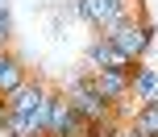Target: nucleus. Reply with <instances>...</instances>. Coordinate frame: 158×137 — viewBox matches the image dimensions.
Listing matches in <instances>:
<instances>
[{
	"label": "nucleus",
	"mask_w": 158,
	"mask_h": 137,
	"mask_svg": "<svg viewBox=\"0 0 158 137\" xmlns=\"http://www.w3.org/2000/svg\"><path fill=\"white\" fill-rule=\"evenodd\" d=\"M67 104H71L75 112L87 121V125H108L112 116H117V108H112L108 100H104L100 91H96V83H92V71L67 83Z\"/></svg>",
	"instance_id": "nucleus-1"
},
{
	"label": "nucleus",
	"mask_w": 158,
	"mask_h": 137,
	"mask_svg": "<svg viewBox=\"0 0 158 137\" xmlns=\"http://www.w3.org/2000/svg\"><path fill=\"white\" fill-rule=\"evenodd\" d=\"M104 38L112 42V46L121 50L125 58H133V62H142L146 58V50H150V38H154V29L142 21V17H129V21H117V25H108V29H100Z\"/></svg>",
	"instance_id": "nucleus-2"
},
{
	"label": "nucleus",
	"mask_w": 158,
	"mask_h": 137,
	"mask_svg": "<svg viewBox=\"0 0 158 137\" xmlns=\"http://www.w3.org/2000/svg\"><path fill=\"white\" fill-rule=\"evenodd\" d=\"M75 13L83 17L92 29H108L117 21L137 17V0H75Z\"/></svg>",
	"instance_id": "nucleus-3"
},
{
	"label": "nucleus",
	"mask_w": 158,
	"mask_h": 137,
	"mask_svg": "<svg viewBox=\"0 0 158 137\" xmlns=\"http://www.w3.org/2000/svg\"><path fill=\"white\" fill-rule=\"evenodd\" d=\"M83 62H87V71H125V75H133V58H125L108 38H104V33L87 46Z\"/></svg>",
	"instance_id": "nucleus-4"
},
{
	"label": "nucleus",
	"mask_w": 158,
	"mask_h": 137,
	"mask_svg": "<svg viewBox=\"0 0 158 137\" xmlns=\"http://www.w3.org/2000/svg\"><path fill=\"white\" fill-rule=\"evenodd\" d=\"M29 79V66H25V58L21 54H13V50H0V104H4L8 96H13L21 83Z\"/></svg>",
	"instance_id": "nucleus-5"
},
{
	"label": "nucleus",
	"mask_w": 158,
	"mask_h": 137,
	"mask_svg": "<svg viewBox=\"0 0 158 137\" xmlns=\"http://www.w3.org/2000/svg\"><path fill=\"white\" fill-rule=\"evenodd\" d=\"M92 83H96V91H100L112 108L129 100V75L125 71H92Z\"/></svg>",
	"instance_id": "nucleus-6"
},
{
	"label": "nucleus",
	"mask_w": 158,
	"mask_h": 137,
	"mask_svg": "<svg viewBox=\"0 0 158 137\" xmlns=\"http://www.w3.org/2000/svg\"><path fill=\"white\" fill-rule=\"evenodd\" d=\"M129 96L133 100H158V66H142L133 62V75H129Z\"/></svg>",
	"instance_id": "nucleus-7"
},
{
	"label": "nucleus",
	"mask_w": 158,
	"mask_h": 137,
	"mask_svg": "<svg viewBox=\"0 0 158 137\" xmlns=\"http://www.w3.org/2000/svg\"><path fill=\"white\" fill-rule=\"evenodd\" d=\"M133 129L142 133V137H158V100L137 104V112H133Z\"/></svg>",
	"instance_id": "nucleus-8"
},
{
	"label": "nucleus",
	"mask_w": 158,
	"mask_h": 137,
	"mask_svg": "<svg viewBox=\"0 0 158 137\" xmlns=\"http://www.w3.org/2000/svg\"><path fill=\"white\" fill-rule=\"evenodd\" d=\"M8 42H13V13H8V8H0V50H4Z\"/></svg>",
	"instance_id": "nucleus-9"
},
{
	"label": "nucleus",
	"mask_w": 158,
	"mask_h": 137,
	"mask_svg": "<svg viewBox=\"0 0 158 137\" xmlns=\"http://www.w3.org/2000/svg\"><path fill=\"white\" fill-rule=\"evenodd\" d=\"M112 137H142V133H137L133 125H129V129H117V133H112Z\"/></svg>",
	"instance_id": "nucleus-10"
},
{
	"label": "nucleus",
	"mask_w": 158,
	"mask_h": 137,
	"mask_svg": "<svg viewBox=\"0 0 158 137\" xmlns=\"http://www.w3.org/2000/svg\"><path fill=\"white\" fill-rule=\"evenodd\" d=\"M0 8H8V0H0Z\"/></svg>",
	"instance_id": "nucleus-11"
}]
</instances>
